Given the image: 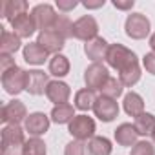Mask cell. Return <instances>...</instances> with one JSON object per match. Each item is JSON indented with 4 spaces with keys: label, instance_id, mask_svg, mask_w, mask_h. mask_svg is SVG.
<instances>
[{
    "label": "cell",
    "instance_id": "6da1fadb",
    "mask_svg": "<svg viewBox=\"0 0 155 155\" xmlns=\"http://www.w3.org/2000/svg\"><path fill=\"white\" fill-rule=\"evenodd\" d=\"M106 64L119 71V81L124 84V88H131L140 81V66L137 55L128 49L122 44H110Z\"/></svg>",
    "mask_w": 155,
    "mask_h": 155
},
{
    "label": "cell",
    "instance_id": "7a4b0ae2",
    "mask_svg": "<svg viewBox=\"0 0 155 155\" xmlns=\"http://www.w3.org/2000/svg\"><path fill=\"white\" fill-rule=\"evenodd\" d=\"M2 86H4L6 93H9V95L22 93L28 86V71H24L18 66L4 71L2 73Z\"/></svg>",
    "mask_w": 155,
    "mask_h": 155
},
{
    "label": "cell",
    "instance_id": "3957f363",
    "mask_svg": "<svg viewBox=\"0 0 155 155\" xmlns=\"http://www.w3.org/2000/svg\"><path fill=\"white\" fill-rule=\"evenodd\" d=\"M110 79V73H108V68L101 62H93L86 68L84 71V82H86V88L91 90V91H101L102 86L108 82Z\"/></svg>",
    "mask_w": 155,
    "mask_h": 155
},
{
    "label": "cell",
    "instance_id": "277c9868",
    "mask_svg": "<svg viewBox=\"0 0 155 155\" xmlns=\"http://www.w3.org/2000/svg\"><path fill=\"white\" fill-rule=\"evenodd\" d=\"M69 133L75 140H90L95 137V120L88 115H77L69 122Z\"/></svg>",
    "mask_w": 155,
    "mask_h": 155
},
{
    "label": "cell",
    "instance_id": "5b68a950",
    "mask_svg": "<svg viewBox=\"0 0 155 155\" xmlns=\"http://www.w3.org/2000/svg\"><path fill=\"white\" fill-rule=\"evenodd\" d=\"M150 20L146 18V15L142 13H131L128 15L126 22H124V29H126V35L130 38H135V40H142L150 35Z\"/></svg>",
    "mask_w": 155,
    "mask_h": 155
},
{
    "label": "cell",
    "instance_id": "8992f818",
    "mask_svg": "<svg viewBox=\"0 0 155 155\" xmlns=\"http://www.w3.org/2000/svg\"><path fill=\"white\" fill-rule=\"evenodd\" d=\"M97 33H99V24L91 15H84L73 22V37L79 40L90 42L97 37Z\"/></svg>",
    "mask_w": 155,
    "mask_h": 155
},
{
    "label": "cell",
    "instance_id": "52a82bcc",
    "mask_svg": "<svg viewBox=\"0 0 155 155\" xmlns=\"http://www.w3.org/2000/svg\"><path fill=\"white\" fill-rule=\"evenodd\" d=\"M26 119H28V110H26L24 102L17 101V99L4 104L2 111H0V120H2L6 126L8 124H20Z\"/></svg>",
    "mask_w": 155,
    "mask_h": 155
},
{
    "label": "cell",
    "instance_id": "ba28073f",
    "mask_svg": "<svg viewBox=\"0 0 155 155\" xmlns=\"http://www.w3.org/2000/svg\"><path fill=\"white\" fill-rule=\"evenodd\" d=\"M31 17L37 24V29L40 31H46V29H53L55 26V20H57V13L53 9V6L49 4H38L31 9Z\"/></svg>",
    "mask_w": 155,
    "mask_h": 155
},
{
    "label": "cell",
    "instance_id": "9c48e42d",
    "mask_svg": "<svg viewBox=\"0 0 155 155\" xmlns=\"http://www.w3.org/2000/svg\"><path fill=\"white\" fill-rule=\"evenodd\" d=\"M93 113L99 120L102 122H111L117 115H119V104L117 99H110V97H97L95 106H93Z\"/></svg>",
    "mask_w": 155,
    "mask_h": 155
},
{
    "label": "cell",
    "instance_id": "30bf717a",
    "mask_svg": "<svg viewBox=\"0 0 155 155\" xmlns=\"http://www.w3.org/2000/svg\"><path fill=\"white\" fill-rule=\"evenodd\" d=\"M37 42L51 55H58L64 48V42L66 38L62 35H58L55 29H46V31H38V37H37Z\"/></svg>",
    "mask_w": 155,
    "mask_h": 155
},
{
    "label": "cell",
    "instance_id": "8fae6325",
    "mask_svg": "<svg viewBox=\"0 0 155 155\" xmlns=\"http://www.w3.org/2000/svg\"><path fill=\"white\" fill-rule=\"evenodd\" d=\"M24 128L29 135L33 137H40L44 135L48 130H49V117L42 111H35V113H29L28 119L24 120Z\"/></svg>",
    "mask_w": 155,
    "mask_h": 155
},
{
    "label": "cell",
    "instance_id": "7c38bea8",
    "mask_svg": "<svg viewBox=\"0 0 155 155\" xmlns=\"http://www.w3.org/2000/svg\"><path fill=\"white\" fill-rule=\"evenodd\" d=\"M49 75L40 71V69H31L28 71V86H26V91L31 93V95H42L46 93L48 90V84H49Z\"/></svg>",
    "mask_w": 155,
    "mask_h": 155
},
{
    "label": "cell",
    "instance_id": "4fadbf2b",
    "mask_svg": "<svg viewBox=\"0 0 155 155\" xmlns=\"http://www.w3.org/2000/svg\"><path fill=\"white\" fill-rule=\"evenodd\" d=\"M71 95V90L66 82L62 81H51L48 84V90H46V97L55 104V106H60V104H68V99Z\"/></svg>",
    "mask_w": 155,
    "mask_h": 155
},
{
    "label": "cell",
    "instance_id": "5bb4252c",
    "mask_svg": "<svg viewBox=\"0 0 155 155\" xmlns=\"http://www.w3.org/2000/svg\"><path fill=\"white\" fill-rule=\"evenodd\" d=\"M26 137H24V130L18 124H8L2 130V150L4 148H17V146H24Z\"/></svg>",
    "mask_w": 155,
    "mask_h": 155
},
{
    "label": "cell",
    "instance_id": "9a60e30c",
    "mask_svg": "<svg viewBox=\"0 0 155 155\" xmlns=\"http://www.w3.org/2000/svg\"><path fill=\"white\" fill-rule=\"evenodd\" d=\"M28 13V2L26 0H2L0 2V15L2 18L13 22L17 17Z\"/></svg>",
    "mask_w": 155,
    "mask_h": 155
},
{
    "label": "cell",
    "instance_id": "2e32d148",
    "mask_svg": "<svg viewBox=\"0 0 155 155\" xmlns=\"http://www.w3.org/2000/svg\"><path fill=\"white\" fill-rule=\"evenodd\" d=\"M108 49H110V44H108L102 37H95L93 40H90V42L84 44V53H86L88 58L93 60V62L106 60Z\"/></svg>",
    "mask_w": 155,
    "mask_h": 155
},
{
    "label": "cell",
    "instance_id": "e0dca14e",
    "mask_svg": "<svg viewBox=\"0 0 155 155\" xmlns=\"http://www.w3.org/2000/svg\"><path fill=\"white\" fill-rule=\"evenodd\" d=\"M11 28H13V33L18 35L20 38H29V37L37 31V24H35L31 13H24V15L17 17V18L11 22Z\"/></svg>",
    "mask_w": 155,
    "mask_h": 155
},
{
    "label": "cell",
    "instance_id": "ac0fdd59",
    "mask_svg": "<svg viewBox=\"0 0 155 155\" xmlns=\"http://www.w3.org/2000/svg\"><path fill=\"white\" fill-rule=\"evenodd\" d=\"M48 51L38 44V42H29L24 46V60L33 66H40L48 60Z\"/></svg>",
    "mask_w": 155,
    "mask_h": 155
},
{
    "label": "cell",
    "instance_id": "d6986e66",
    "mask_svg": "<svg viewBox=\"0 0 155 155\" xmlns=\"http://www.w3.org/2000/svg\"><path fill=\"white\" fill-rule=\"evenodd\" d=\"M139 133H137V130H135V126L133 124H130V122H124V124H120L117 130H115V140H117V144H120V146H135L139 140Z\"/></svg>",
    "mask_w": 155,
    "mask_h": 155
},
{
    "label": "cell",
    "instance_id": "ffe728a7",
    "mask_svg": "<svg viewBox=\"0 0 155 155\" xmlns=\"http://www.w3.org/2000/svg\"><path fill=\"white\" fill-rule=\"evenodd\" d=\"M22 38L18 35H15L13 31H6L2 29V37H0V53L2 55H15L20 49Z\"/></svg>",
    "mask_w": 155,
    "mask_h": 155
},
{
    "label": "cell",
    "instance_id": "44dd1931",
    "mask_svg": "<svg viewBox=\"0 0 155 155\" xmlns=\"http://www.w3.org/2000/svg\"><path fill=\"white\" fill-rule=\"evenodd\" d=\"M124 111L130 115V117H139V115H142L144 113V101H142V97L139 95V93H135V91H130V93H126L124 95Z\"/></svg>",
    "mask_w": 155,
    "mask_h": 155
},
{
    "label": "cell",
    "instance_id": "7402d4cb",
    "mask_svg": "<svg viewBox=\"0 0 155 155\" xmlns=\"http://www.w3.org/2000/svg\"><path fill=\"white\" fill-rule=\"evenodd\" d=\"M111 142L110 139L106 137H101V135H95L93 139L88 140V151L90 155H111Z\"/></svg>",
    "mask_w": 155,
    "mask_h": 155
},
{
    "label": "cell",
    "instance_id": "603a6c76",
    "mask_svg": "<svg viewBox=\"0 0 155 155\" xmlns=\"http://www.w3.org/2000/svg\"><path fill=\"white\" fill-rule=\"evenodd\" d=\"M75 117V108L71 104H60L51 110V120L57 124H69Z\"/></svg>",
    "mask_w": 155,
    "mask_h": 155
},
{
    "label": "cell",
    "instance_id": "cb8c5ba5",
    "mask_svg": "<svg viewBox=\"0 0 155 155\" xmlns=\"http://www.w3.org/2000/svg\"><path fill=\"white\" fill-rule=\"evenodd\" d=\"M133 126H135V130H137L139 135L151 137L153 131H155V115H151V113H142V115H139V117L135 119Z\"/></svg>",
    "mask_w": 155,
    "mask_h": 155
},
{
    "label": "cell",
    "instance_id": "d4e9b609",
    "mask_svg": "<svg viewBox=\"0 0 155 155\" xmlns=\"http://www.w3.org/2000/svg\"><path fill=\"white\" fill-rule=\"evenodd\" d=\"M95 91L84 88V90H79L75 93V108L77 110H81V111H88V110H93L95 106Z\"/></svg>",
    "mask_w": 155,
    "mask_h": 155
},
{
    "label": "cell",
    "instance_id": "484cf974",
    "mask_svg": "<svg viewBox=\"0 0 155 155\" xmlns=\"http://www.w3.org/2000/svg\"><path fill=\"white\" fill-rule=\"evenodd\" d=\"M49 73L51 75H55V77H66L68 73H69V60H68V57H64V55H53L51 57V60H49Z\"/></svg>",
    "mask_w": 155,
    "mask_h": 155
},
{
    "label": "cell",
    "instance_id": "4316f807",
    "mask_svg": "<svg viewBox=\"0 0 155 155\" xmlns=\"http://www.w3.org/2000/svg\"><path fill=\"white\" fill-rule=\"evenodd\" d=\"M122 91H124V84L117 79V77H110L108 82H106V84L102 86V90H101V95L110 97V99H117V97L122 95Z\"/></svg>",
    "mask_w": 155,
    "mask_h": 155
},
{
    "label": "cell",
    "instance_id": "83f0119b",
    "mask_svg": "<svg viewBox=\"0 0 155 155\" xmlns=\"http://www.w3.org/2000/svg\"><path fill=\"white\" fill-rule=\"evenodd\" d=\"M53 29H55L58 35H62L66 40L73 37V22L69 20V17H68V15H58V17H57V20H55Z\"/></svg>",
    "mask_w": 155,
    "mask_h": 155
},
{
    "label": "cell",
    "instance_id": "f1b7e54d",
    "mask_svg": "<svg viewBox=\"0 0 155 155\" xmlns=\"http://www.w3.org/2000/svg\"><path fill=\"white\" fill-rule=\"evenodd\" d=\"M46 142L40 137H31L24 142V155H46Z\"/></svg>",
    "mask_w": 155,
    "mask_h": 155
},
{
    "label": "cell",
    "instance_id": "f546056e",
    "mask_svg": "<svg viewBox=\"0 0 155 155\" xmlns=\"http://www.w3.org/2000/svg\"><path fill=\"white\" fill-rule=\"evenodd\" d=\"M88 144H84L82 140H71L66 144L64 155H88Z\"/></svg>",
    "mask_w": 155,
    "mask_h": 155
},
{
    "label": "cell",
    "instance_id": "4dcf8cb0",
    "mask_svg": "<svg viewBox=\"0 0 155 155\" xmlns=\"http://www.w3.org/2000/svg\"><path fill=\"white\" fill-rule=\"evenodd\" d=\"M130 155H155V144L150 140H139L131 148Z\"/></svg>",
    "mask_w": 155,
    "mask_h": 155
},
{
    "label": "cell",
    "instance_id": "1f68e13d",
    "mask_svg": "<svg viewBox=\"0 0 155 155\" xmlns=\"http://www.w3.org/2000/svg\"><path fill=\"white\" fill-rule=\"evenodd\" d=\"M142 64H144V68H146V71H148V73L155 75V51L146 53V55H144V58H142Z\"/></svg>",
    "mask_w": 155,
    "mask_h": 155
},
{
    "label": "cell",
    "instance_id": "d6a6232c",
    "mask_svg": "<svg viewBox=\"0 0 155 155\" xmlns=\"http://www.w3.org/2000/svg\"><path fill=\"white\" fill-rule=\"evenodd\" d=\"M17 64H15V58H13V55H2L0 53V71H8V69H11V68H15Z\"/></svg>",
    "mask_w": 155,
    "mask_h": 155
},
{
    "label": "cell",
    "instance_id": "836d02e7",
    "mask_svg": "<svg viewBox=\"0 0 155 155\" xmlns=\"http://www.w3.org/2000/svg\"><path fill=\"white\" fill-rule=\"evenodd\" d=\"M77 6H79V2H75V0H57V8H58V11H62V13L73 11Z\"/></svg>",
    "mask_w": 155,
    "mask_h": 155
},
{
    "label": "cell",
    "instance_id": "e575fe53",
    "mask_svg": "<svg viewBox=\"0 0 155 155\" xmlns=\"http://www.w3.org/2000/svg\"><path fill=\"white\" fill-rule=\"evenodd\" d=\"M133 6H135L133 0H113V8H117V9H120V11H128V9H131Z\"/></svg>",
    "mask_w": 155,
    "mask_h": 155
},
{
    "label": "cell",
    "instance_id": "d590c367",
    "mask_svg": "<svg viewBox=\"0 0 155 155\" xmlns=\"http://www.w3.org/2000/svg\"><path fill=\"white\" fill-rule=\"evenodd\" d=\"M106 2L104 0H86V2H82V6L86 8V9H99V8H102Z\"/></svg>",
    "mask_w": 155,
    "mask_h": 155
},
{
    "label": "cell",
    "instance_id": "8d00e7d4",
    "mask_svg": "<svg viewBox=\"0 0 155 155\" xmlns=\"http://www.w3.org/2000/svg\"><path fill=\"white\" fill-rule=\"evenodd\" d=\"M150 48H151V51H155V33L150 37Z\"/></svg>",
    "mask_w": 155,
    "mask_h": 155
},
{
    "label": "cell",
    "instance_id": "74e56055",
    "mask_svg": "<svg viewBox=\"0 0 155 155\" xmlns=\"http://www.w3.org/2000/svg\"><path fill=\"white\" fill-rule=\"evenodd\" d=\"M151 140H153V144H155V131H153V135H151Z\"/></svg>",
    "mask_w": 155,
    "mask_h": 155
}]
</instances>
